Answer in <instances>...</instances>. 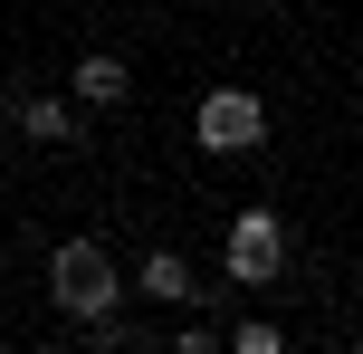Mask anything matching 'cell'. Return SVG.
Instances as JSON below:
<instances>
[{"mask_svg":"<svg viewBox=\"0 0 363 354\" xmlns=\"http://www.w3.org/2000/svg\"><path fill=\"white\" fill-rule=\"evenodd\" d=\"M191 259H182V249H144V259H134V297L144 306H191Z\"/></svg>","mask_w":363,"mask_h":354,"instance_id":"cell-6","label":"cell"},{"mask_svg":"<svg viewBox=\"0 0 363 354\" xmlns=\"http://www.w3.org/2000/svg\"><path fill=\"white\" fill-rule=\"evenodd\" d=\"M191 144H201V153H220V163H249V153H268V96L239 87V77L201 87V106H191Z\"/></svg>","mask_w":363,"mask_h":354,"instance_id":"cell-3","label":"cell"},{"mask_svg":"<svg viewBox=\"0 0 363 354\" xmlns=\"http://www.w3.org/2000/svg\"><path fill=\"white\" fill-rule=\"evenodd\" d=\"M125 96H134V67H125V57H115V48H77V67H67V106L77 115H115Z\"/></svg>","mask_w":363,"mask_h":354,"instance_id":"cell-5","label":"cell"},{"mask_svg":"<svg viewBox=\"0 0 363 354\" xmlns=\"http://www.w3.org/2000/svg\"><path fill=\"white\" fill-rule=\"evenodd\" d=\"M287 259H296V240H287V221H277L268 201H239L230 221H220V287H277L287 278Z\"/></svg>","mask_w":363,"mask_h":354,"instance_id":"cell-2","label":"cell"},{"mask_svg":"<svg viewBox=\"0 0 363 354\" xmlns=\"http://www.w3.org/2000/svg\"><path fill=\"white\" fill-rule=\"evenodd\" d=\"M48 306L86 336V326H106V316H125V268H115V249L106 240H57L48 249Z\"/></svg>","mask_w":363,"mask_h":354,"instance_id":"cell-1","label":"cell"},{"mask_svg":"<svg viewBox=\"0 0 363 354\" xmlns=\"http://www.w3.org/2000/svg\"><path fill=\"white\" fill-rule=\"evenodd\" d=\"M19 354H77V345H19Z\"/></svg>","mask_w":363,"mask_h":354,"instance_id":"cell-10","label":"cell"},{"mask_svg":"<svg viewBox=\"0 0 363 354\" xmlns=\"http://www.w3.org/2000/svg\"><path fill=\"white\" fill-rule=\"evenodd\" d=\"M220 354H287V326H277V316H230Z\"/></svg>","mask_w":363,"mask_h":354,"instance_id":"cell-7","label":"cell"},{"mask_svg":"<svg viewBox=\"0 0 363 354\" xmlns=\"http://www.w3.org/2000/svg\"><path fill=\"white\" fill-rule=\"evenodd\" d=\"M172 354H220V326H211V316H191V326L172 336Z\"/></svg>","mask_w":363,"mask_h":354,"instance_id":"cell-9","label":"cell"},{"mask_svg":"<svg viewBox=\"0 0 363 354\" xmlns=\"http://www.w3.org/2000/svg\"><path fill=\"white\" fill-rule=\"evenodd\" d=\"M0 106H10L19 144H77V134H86V115H77L67 96H48V87H0Z\"/></svg>","mask_w":363,"mask_h":354,"instance_id":"cell-4","label":"cell"},{"mask_svg":"<svg viewBox=\"0 0 363 354\" xmlns=\"http://www.w3.org/2000/svg\"><path fill=\"white\" fill-rule=\"evenodd\" d=\"M86 354H144V326H125V316L86 326Z\"/></svg>","mask_w":363,"mask_h":354,"instance_id":"cell-8","label":"cell"}]
</instances>
